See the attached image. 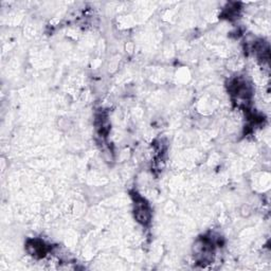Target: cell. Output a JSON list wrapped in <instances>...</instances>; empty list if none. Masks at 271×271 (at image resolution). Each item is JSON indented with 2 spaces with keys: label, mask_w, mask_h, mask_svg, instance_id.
<instances>
[{
  "label": "cell",
  "mask_w": 271,
  "mask_h": 271,
  "mask_svg": "<svg viewBox=\"0 0 271 271\" xmlns=\"http://www.w3.org/2000/svg\"><path fill=\"white\" fill-rule=\"evenodd\" d=\"M27 250L31 255L35 257H43L48 251V248L42 240L31 239L27 243Z\"/></svg>",
  "instance_id": "6da1fadb"
}]
</instances>
